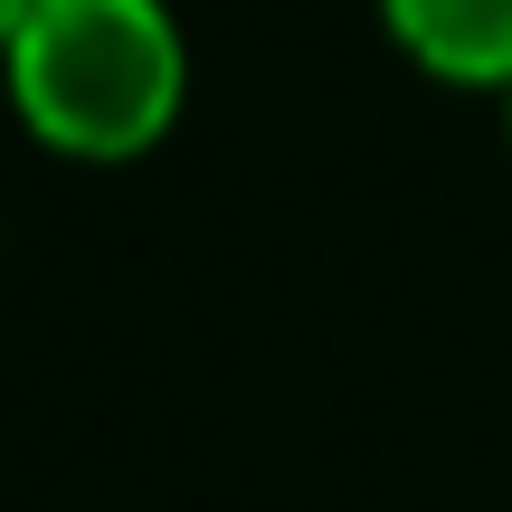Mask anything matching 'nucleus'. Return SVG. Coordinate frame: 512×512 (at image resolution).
I'll use <instances>...</instances> for the list:
<instances>
[{"instance_id": "nucleus-2", "label": "nucleus", "mask_w": 512, "mask_h": 512, "mask_svg": "<svg viewBox=\"0 0 512 512\" xmlns=\"http://www.w3.org/2000/svg\"><path fill=\"white\" fill-rule=\"evenodd\" d=\"M389 29L456 86H512V0H389Z\"/></svg>"}, {"instance_id": "nucleus-3", "label": "nucleus", "mask_w": 512, "mask_h": 512, "mask_svg": "<svg viewBox=\"0 0 512 512\" xmlns=\"http://www.w3.org/2000/svg\"><path fill=\"white\" fill-rule=\"evenodd\" d=\"M29 29V0H0V57H10V38Z\"/></svg>"}, {"instance_id": "nucleus-1", "label": "nucleus", "mask_w": 512, "mask_h": 512, "mask_svg": "<svg viewBox=\"0 0 512 512\" xmlns=\"http://www.w3.org/2000/svg\"><path fill=\"white\" fill-rule=\"evenodd\" d=\"M10 86L57 152L124 162L181 105V29L162 0H57L10 38Z\"/></svg>"}, {"instance_id": "nucleus-4", "label": "nucleus", "mask_w": 512, "mask_h": 512, "mask_svg": "<svg viewBox=\"0 0 512 512\" xmlns=\"http://www.w3.org/2000/svg\"><path fill=\"white\" fill-rule=\"evenodd\" d=\"M29 10H57V0H29Z\"/></svg>"}]
</instances>
